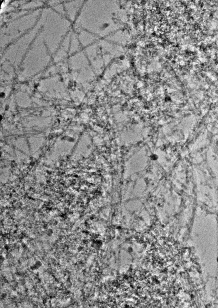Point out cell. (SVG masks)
I'll use <instances>...</instances> for the list:
<instances>
[{"instance_id":"cell-1","label":"cell","mask_w":218,"mask_h":308,"mask_svg":"<svg viewBox=\"0 0 218 308\" xmlns=\"http://www.w3.org/2000/svg\"><path fill=\"white\" fill-rule=\"evenodd\" d=\"M83 49L97 42V36L86 30L80 29L76 32Z\"/></svg>"},{"instance_id":"cell-2","label":"cell","mask_w":218,"mask_h":308,"mask_svg":"<svg viewBox=\"0 0 218 308\" xmlns=\"http://www.w3.org/2000/svg\"><path fill=\"white\" fill-rule=\"evenodd\" d=\"M150 158H151V159H152V160H156V159H157L158 156H157L155 154H153V155H152L151 156Z\"/></svg>"}]
</instances>
